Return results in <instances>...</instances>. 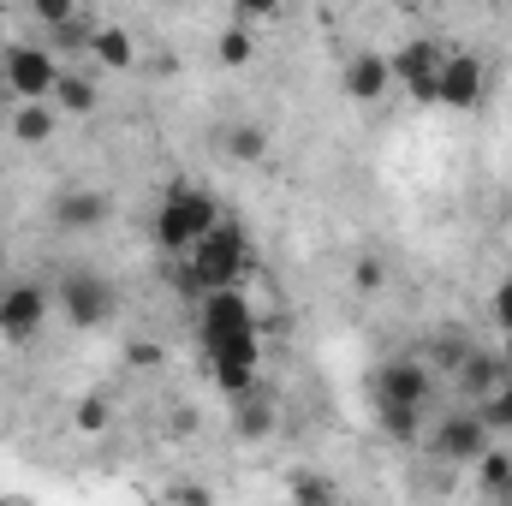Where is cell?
<instances>
[{
    "label": "cell",
    "mask_w": 512,
    "mask_h": 506,
    "mask_svg": "<svg viewBox=\"0 0 512 506\" xmlns=\"http://www.w3.org/2000/svg\"><path fill=\"white\" fill-rule=\"evenodd\" d=\"M417 411H423V405H399V399H376L382 435H393V441H417Z\"/></svg>",
    "instance_id": "ffe728a7"
},
{
    "label": "cell",
    "mask_w": 512,
    "mask_h": 506,
    "mask_svg": "<svg viewBox=\"0 0 512 506\" xmlns=\"http://www.w3.org/2000/svg\"><path fill=\"white\" fill-rule=\"evenodd\" d=\"M483 447H489V417L483 411H447V423L435 429V459H447V465H477Z\"/></svg>",
    "instance_id": "5b68a950"
},
{
    "label": "cell",
    "mask_w": 512,
    "mask_h": 506,
    "mask_svg": "<svg viewBox=\"0 0 512 506\" xmlns=\"http://www.w3.org/2000/svg\"><path fill=\"white\" fill-rule=\"evenodd\" d=\"M352 280H358V292H382V280H387L382 256H358V268H352Z\"/></svg>",
    "instance_id": "4316f807"
},
{
    "label": "cell",
    "mask_w": 512,
    "mask_h": 506,
    "mask_svg": "<svg viewBox=\"0 0 512 506\" xmlns=\"http://www.w3.org/2000/svg\"><path fill=\"white\" fill-rule=\"evenodd\" d=\"M376 399L423 405V399H429V370H423L417 358H393V364H382V376H376Z\"/></svg>",
    "instance_id": "7c38bea8"
},
{
    "label": "cell",
    "mask_w": 512,
    "mask_h": 506,
    "mask_svg": "<svg viewBox=\"0 0 512 506\" xmlns=\"http://www.w3.org/2000/svg\"><path fill=\"white\" fill-rule=\"evenodd\" d=\"M435 102L453 108V114H471L483 102V60L477 54H447L441 72H435Z\"/></svg>",
    "instance_id": "277c9868"
},
{
    "label": "cell",
    "mask_w": 512,
    "mask_h": 506,
    "mask_svg": "<svg viewBox=\"0 0 512 506\" xmlns=\"http://www.w3.org/2000/svg\"><path fill=\"white\" fill-rule=\"evenodd\" d=\"M12 137H18V143H48V137H54V108H42V102H18V114H12Z\"/></svg>",
    "instance_id": "ac0fdd59"
},
{
    "label": "cell",
    "mask_w": 512,
    "mask_h": 506,
    "mask_svg": "<svg viewBox=\"0 0 512 506\" xmlns=\"http://www.w3.org/2000/svg\"><path fill=\"white\" fill-rule=\"evenodd\" d=\"M489 316H495L501 334H512V280H501V286L489 292Z\"/></svg>",
    "instance_id": "83f0119b"
},
{
    "label": "cell",
    "mask_w": 512,
    "mask_h": 506,
    "mask_svg": "<svg viewBox=\"0 0 512 506\" xmlns=\"http://www.w3.org/2000/svg\"><path fill=\"white\" fill-rule=\"evenodd\" d=\"M78 429H84V435H102V429H108V399H102V393L78 399Z\"/></svg>",
    "instance_id": "d4e9b609"
},
{
    "label": "cell",
    "mask_w": 512,
    "mask_h": 506,
    "mask_svg": "<svg viewBox=\"0 0 512 506\" xmlns=\"http://www.w3.org/2000/svg\"><path fill=\"white\" fill-rule=\"evenodd\" d=\"M239 274H245V239H239L227 221L191 245V280H197L203 292H215V286H233Z\"/></svg>",
    "instance_id": "7a4b0ae2"
},
{
    "label": "cell",
    "mask_w": 512,
    "mask_h": 506,
    "mask_svg": "<svg viewBox=\"0 0 512 506\" xmlns=\"http://www.w3.org/2000/svg\"><path fill=\"white\" fill-rule=\"evenodd\" d=\"M441 60H447V54H441L435 42H405L387 66H393V78H399L417 102H435V72H441Z\"/></svg>",
    "instance_id": "9c48e42d"
},
{
    "label": "cell",
    "mask_w": 512,
    "mask_h": 506,
    "mask_svg": "<svg viewBox=\"0 0 512 506\" xmlns=\"http://www.w3.org/2000/svg\"><path fill=\"white\" fill-rule=\"evenodd\" d=\"M221 227V203L209 197V191H173L167 203H161V215H155V239H161V251H191L203 233H215Z\"/></svg>",
    "instance_id": "6da1fadb"
},
{
    "label": "cell",
    "mask_w": 512,
    "mask_h": 506,
    "mask_svg": "<svg viewBox=\"0 0 512 506\" xmlns=\"http://www.w3.org/2000/svg\"><path fill=\"white\" fill-rule=\"evenodd\" d=\"M42 322H48L42 286H12V292H0V334H6V340H30Z\"/></svg>",
    "instance_id": "8fae6325"
},
{
    "label": "cell",
    "mask_w": 512,
    "mask_h": 506,
    "mask_svg": "<svg viewBox=\"0 0 512 506\" xmlns=\"http://www.w3.org/2000/svg\"><path fill=\"white\" fill-rule=\"evenodd\" d=\"M90 54H96L108 72H131V66H137L131 30H120V24H96V36H90Z\"/></svg>",
    "instance_id": "9a60e30c"
},
{
    "label": "cell",
    "mask_w": 512,
    "mask_h": 506,
    "mask_svg": "<svg viewBox=\"0 0 512 506\" xmlns=\"http://www.w3.org/2000/svg\"><path fill=\"white\" fill-rule=\"evenodd\" d=\"M507 364H512V334H507Z\"/></svg>",
    "instance_id": "4dcf8cb0"
},
{
    "label": "cell",
    "mask_w": 512,
    "mask_h": 506,
    "mask_svg": "<svg viewBox=\"0 0 512 506\" xmlns=\"http://www.w3.org/2000/svg\"><path fill=\"white\" fill-rule=\"evenodd\" d=\"M239 435H245V441L274 435V405H268V399H251V393H245V405H239Z\"/></svg>",
    "instance_id": "44dd1931"
},
{
    "label": "cell",
    "mask_w": 512,
    "mask_h": 506,
    "mask_svg": "<svg viewBox=\"0 0 512 506\" xmlns=\"http://www.w3.org/2000/svg\"><path fill=\"white\" fill-rule=\"evenodd\" d=\"M239 6V18H274L280 12V0H233Z\"/></svg>",
    "instance_id": "f1b7e54d"
},
{
    "label": "cell",
    "mask_w": 512,
    "mask_h": 506,
    "mask_svg": "<svg viewBox=\"0 0 512 506\" xmlns=\"http://www.w3.org/2000/svg\"><path fill=\"white\" fill-rule=\"evenodd\" d=\"M387 84H393V66H387L382 54H358V60L346 66V96H352V102H382Z\"/></svg>",
    "instance_id": "4fadbf2b"
},
{
    "label": "cell",
    "mask_w": 512,
    "mask_h": 506,
    "mask_svg": "<svg viewBox=\"0 0 512 506\" xmlns=\"http://www.w3.org/2000/svg\"><path fill=\"white\" fill-rule=\"evenodd\" d=\"M114 304H120L114 286L96 280V274H66V280H60V310H66L72 328H96V322H108Z\"/></svg>",
    "instance_id": "3957f363"
},
{
    "label": "cell",
    "mask_w": 512,
    "mask_h": 506,
    "mask_svg": "<svg viewBox=\"0 0 512 506\" xmlns=\"http://www.w3.org/2000/svg\"><path fill=\"white\" fill-rule=\"evenodd\" d=\"M108 221H114V197H108V191L78 185V191H66V197L54 203V227H60V233H96V227H108Z\"/></svg>",
    "instance_id": "30bf717a"
},
{
    "label": "cell",
    "mask_w": 512,
    "mask_h": 506,
    "mask_svg": "<svg viewBox=\"0 0 512 506\" xmlns=\"http://www.w3.org/2000/svg\"><path fill=\"white\" fill-rule=\"evenodd\" d=\"M54 78H60V60H54L48 48H12V54H6V84H12L18 102L54 96Z\"/></svg>",
    "instance_id": "8992f818"
},
{
    "label": "cell",
    "mask_w": 512,
    "mask_h": 506,
    "mask_svg": "<svg viewBox=\"0 0 512 506\" xmlns=\"http://www.w3.org/2000/svg\"><path fill=\"white\" fill-rule=\"evenodd\" d=\"M459 387L471 393V399H489L495 387H501V376H507V358H495V352H459Z\"/></svg>",
    "instance_id": "5bb4252c"
},
{
    "label": "cell",
    "mask_w": 512,
    "mask_h": 506,
    "mask_svg": "<svg viewBox=\"0 0 512 506\" xmlns=\"http://www.w3.org/2000/svg\"><path fill=\"white\" fill-rule=\"evenodd\" d=\"M30 12H36V24H66V18H78V0H30Z\"/></svg>",
    "instance_id": "484cf974"
},
{
    "label": "cell",
    "mask_w": 512,
    "mask_h": 506,
    "mask_svg": "<svg viewBox=\"0 0 512 506\" xmlns=\"http://www.w3.org/2000/svg\"><path fill=\"white\" fill-rule=\"evenodd\" d=\"M215 60H221V66H233V72H239V66H251V60H256V30L245 24V18L221 30V42H215Z\"/></svg>",
    "instance_id": "2e32d148"
},
{
    "label": "cell",
    "mask_w": 512,
    "mask_h": 506,
    "mask_svg": "<svg viewBox=\"0 0 512 506\" xmlns=\"http://www.w3.org/2000/svg\"><path fill=\"white\" fill-rule=\"evenodd\" d=\"M477 477H483V489H495V495H501V489L512 483V453L483 447V453H477Z\"/></svg>",
    "instance_id": "7402d4cb"
},
{
    "label": "cell",
    "mask_w": 512,
    "mask_h": 506,
    "mask_svg": "<svg viewBox=\"0 0 512 506\" xmlns=\"http://www.w3.org/2000/svg\"><path fill=\"white\" fill-rule=\"evenodd\" d=\"M483 417H489V429H512V364H507V376H501V387L483 399Z\"/></svg>",
    "instance_id": "603a6c76"
},
{
    "label": "cell",
    "mask_w": 512,
    "mask_h": 506,
    "mask_svg": "<svg viewBox=\"0 0 512 506\" xmlns=\"http://www.w3.org/2000/svg\"><path fill=\"white\" fill-rule=\"evenodd\" d=\"M209 364H215V381H221L227 393L245 399L256 387V334H233V340L209 346Z\"/></svg>",
    "instance_id": "ba28073f"
},
{
    "label": "cell",
    "mask_w": 512,
    "mask_h": 506,
    "mask_svg": "<svg viewBox=\"0 0 512 506\" xmlns=\"http://www.w3.org/2000/svg\"><path fill=\"white\" fill-rule=\"evenodd\" d=\"M292 495H298V501H334V489H328V483H304V477L292 483Z\"/></svg>",
    "instance_id": "f546056e"
},
{
    "label": "cell",
    "mask_w": 512,
    "mask_h": 506,
    "mask_svg": "<svg viewBox=\"0 0 512 506\" xmlns=\"http://www.w3.org/2000/svg\"><path fill=\"white\" fill-rule=\"evenodd\" d=\"M227 155H233V161H262V155H268V126H256V120L227 126Z\"/></svg>",
    "instance_id": "d6986e66"
},
{
    "label": "cell",
    "mask_w": 512,
    "mask_h": 506,
    "mask_svg": "<svg viewBox=\"0 0 512 506\" xmlns=\"http://www.w3.org/2000/svg\"><path fill=\"white\" fill-rule=\"evenodd\" d=\"M233 334H256L251 304H245L233 286H215L209 304H203V346H221V340H233Z\"/></svg>",
    "instance_id": "52a82bcc"
},
{
    "label": "cell",
    "mask_w": 512,
    "mask_h": 506,
    "mask_svg": "<svg viewBox=\"0 0 512 506\" xmlns=\"http://www.w3.org/2000/svg\"><path fill=\"white\" fill-rule=\"evenodd\" d=\"M48 36H54V48H66V54H78V48H90V36H96V24H84V18H66V24H54Z\"/></svg>",
    "instance_id": "cb8c5ba5"
},
{
    "label": "cell",
    "mask_w": 512,
    "mask_h": 506,
    "mask_svg": "<svg viewBox=\"0 0 512 506\" xmlns=\"http://www.w3.org/2000/svg\"><path fill=\"white\" fill-rule=\"evenodd\" d=\"M54 108L60 114H96V84L78 78V72H60L54 78Z\"/></svg>",
    "instance_id": "e0dca14e"
}]
</instances>
